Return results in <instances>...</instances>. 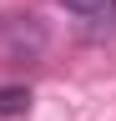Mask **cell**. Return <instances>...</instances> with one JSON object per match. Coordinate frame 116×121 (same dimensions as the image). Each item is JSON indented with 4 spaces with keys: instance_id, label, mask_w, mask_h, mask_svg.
I'll list each match as a JSON object with an SVG mask.
<instances>
[{
    "instance_id": "1",
    "label": "cell",
    "mask_w": 116,
    "mask_h": 121,
    "mask_svg": "<svg viewBox=\"0 0 116 121\" xmlns=\"http://www.w3.org/2000/svg\"><path fill=\"white\" fill-rule=\"evenodd\" d=\"M30 111V91L25 86H0V116H25Z\"/></svg>"
},
{
    "instance_id": "2",
    "label": "cell",
    "mask_w": 116,
    "mask_h": 121,
    "mask_svg": "<svg viewBox=\"0 0 116 121\" xmlns=\"http://www.w3.org/2000/svg\"><path fill=\"white\" fill-rule=\"evenodd\" d=\"M66 10L86 15V20H96V15H116V0H61Z\"/></svg>"
}]
</instances>
